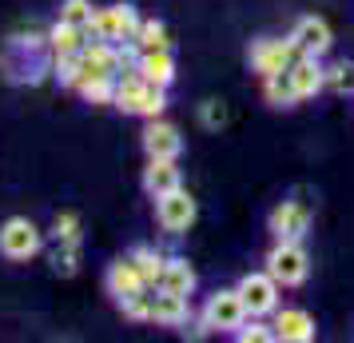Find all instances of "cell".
<instances>
[{
  "label": "cell",
  "mask_w": 354,
  "mask_h": 343,
  "mask_svg": "<svg viewBox=\"0 0 354 343\" xmlns=\"http://www.w3.org/2000/svg\"><path fill=\"white\" fill-rule=\"evenodd\" d=\"M120 112H131V116H147V120H156V116L167 108V96H163L160 84H147L136 68H131L124 80H115V100H112Z\"/></svg>",
  "instance_id": "6da1fadb"
},
{
  "label": "cell",
  "mask_w": 354,
  "mask_h": 343,
  "mask_svg": "<svg viewBox=\"0 0 354 343\" xmlns=\"http://www.w3.org/2000/svg\"><path fill=\"white\" fill-rule=\"evenodd\" d=\"M40 247H44V236H40V228H36L32 220L12 216V220L0 224V256H4V260L24 263V260H32Z\"/></svg>",
  "instance_id": "7a4b0ae2"
},
{
  "label": "cell",
  "mask_w": 354,
  "mask_h": 343,
  "mask_svg": "<svg viewBox=\"0 0 354 343\" xmlns=\"http://www.w3.org/2000/svg\"><path fill=\"white\" fill-rule=\"evenodd\" d=\"M136 33H140V17H136L131 4L96 8V12H92V24H88V36H96V40H112V44L136 40Z\"/></svg>",
  "instance_id": "3957f363"
},
{
  "label": "cell",
  "mask_w": 354,
  "mask_h": 343,
  "mask_svg": "<svg viewBox=\"0 0 354 343\" xmlns=\"http://www.w3.org/2000/svg\"><path fill=\"white\" fill-rule=\"evenodd\" d=\"M267 272L279 279V288L303 283L306 272H310V260H306L303 244H299V240H274L271 256H267Z\"/></svg>",
  "instance_id": "277c9868"
},
{
  "label": "cell",
  "mask_w": 354,
  "mask_h": 343,
  "mask_svg": "<svg viewBox=\"0 0 354 343\" xmlns=\"http://www.w3.org/2000/svg\"><path fill=\"white\" fill-rule=\"evenodd\" d=\"M243 319H247V304H243L239 288H231V292H215L207 299V308H203V324L207 331H239Z\"/></svg>",
  "instance_id": "5b68a950"
},
{
  "label": "cell",
  "mask_w": 354,
  "mask_h": 343,
  "mask_svg": "<svg viewBox=\"0 0 354 343\" xmlns=\"http://www.w3.org/2000/svg\"><path fill=\"white\" fill-rule=\"evenodd\" d=\"M239 295L247 304V315H267V311L279 308V279L271 272H251V276L239 279Z\"/></svg>",
  "instance_id": "8992f818"
},
{
  "label": "cell",
  "mask_w": 354,
  "mask_h": 343,
  "mask_svg": "<svg viewBox=\"0 0 354 343\" xmlns=\"http://www.w3.org/2000/svg\"><path fill=\"white\" fill-rule=\"evenodd\" d=\"M299 56H303V49H299L290 36H287V40H255V44H251V68L263 72V76L290 68Z\"/></svg>",
  "instance_id": "52a82bcc"
},
{
  "label": "cell",
  "mask_w": 354,
  "mask_h": 343,
  "mask_svg": "<svg viewBox=\"0 0 354 343\" xmlns=\"http://www.w3.org/2000/svg\"><path fill=\"white\" fill-rule=\"evenodd\" d=\"M156 220H160L163 231H171V236H183V231L195 224V200L176 188V192H167V196L156 200Z\"/></svg>",
  "instance_id": "ba28073f"
},
{
  "label": "cell",
  "mask_w": 354,
  "mask_h": 343,
  "mask_svg": "<svg viewBox=\"0 0 354 343\" xmlns=\"http://www.w3.org/2000/svg\"><path fill=\"white\" fill-rule=\"evenodd\" d=\"M306 228H310V212L299 200H283L271 212V236L274 240H303Z\"/></svg>",
  "instance_id": "9c48e42d"
},
{
  "label": "cell",
  "mask_w": 354,
  "mask_h": 343,
  "mask_svg": "<svg viewBox=\"0 0 354 343\" xmlns=\"http://www.w3.org/2000/svg\"><path fill=\"white\" fill-rule=\"evenodd\" d=\"M144 152H147V160H176L179 152H183L179 128L163 124L160 116H156V120L144 128Z\"/></svg>",
  "instance_id": "30bf717a"
},
{
  "label": "cell",
  "mask_w": 354,
  "mask_h": 343,
  "mask_svg": "<svg viewBox=\"0 0 354 343\" xmlns=\"http://www.w3.org/2000/svg\"><path fill=\"white\" fill-rule=\"evenodd\" d=\"M274 340L287 343H310L315 340V319L303 308H283L274 315Z\"/></svg>",
  "instance_id": "8fae6325"
},
{
  "label": "cell",
  "mask_w": 354,
  "mask_h": 343,
  "mask_svg": "<svg viewBox=\"0 0 354 343\" xmlns=\"http://www.w3.org/2000/svg\"><path fill=\"white\" fill-rule=\"evenodd\" d=\"M136 72L144 76L147 84H167L176 80V60H171V49H151V52H140V60H136Z\"/></svg>",
  "instance_id": "7c38bea8"
},
{
  "label": "cell",
  "mask_w": 354,
  "mask_h": 343,
  "mask_svg": "<svg viewBox=\"0 0 354 343\" xmlns=\"http://www.w3.org/2000/svg\"><path fill=\"white\" fill-rule=\"evenodd\" d=\"M290 40L303 49V56H322V52L330 49V28H326V20H319V17H303L295 24Z\"/></svg>",
  "instance_id": "4fadbf2b"
},
{
  "label": "cell",
  "mask_w": 354,
  "mask_h": 343,
  "mask_svg": "<svg viewBox=\"0 0 354 343\" xmlns=\"http://www.w3.org/2000/svg\"><path fill=\"white\" fill-rule=\"evenodd\" d=\"M151 319L163 324V327L187 324V295L167 292V288H156V295H151Z\"/></svg>",
  "instance_id": "5bb4252c"
},
{
  "label": "cell",
  "mask_w": 354,
  "mask_h": 343,
  "mask_svg": "<svg viewBox=\"0 0 354 343\" xmlns=\"http://www.w3.org/2000/svg\"><path fill=\"white\" fill-rule=\"evenodd\" d=\"M290 80H295L299 100H306V96H315V92H322V84H326V68L319 64V56H299V60L290 64Z\"/></svg>",
  "instance_id": "9a60e30c"
},
{
  "label": "cell",
  "mask_w": 354,
  "mask_h": 343,
  "mask_svg": "<svg viewBox=\"0 0 354 343\" xmlns=\"http://www.w3.org/2000/svg\"><path fill=\"white\" fill-rule=\"evenodd\" d=\"M108 292H112L115 304H120V299H128V295H136V292H147V283H144L140 267L131 260H115L112 267H108Z\"/></svg>",
  "instance_id": "2e32d148"
},
{
  "label": "cell",
  "mask_w": 354,
  "mask_h": 343,
  "mask_svg": "<svg viewBox=\"0 0 354 343\" xmlns=\"http://www.w3.org/2000/svg\"><path fill=\"white\" fill-rule=\"evenodd\" d=\"M179 188V168L176 160H147V172H144V192L151 200L167 196Z\"/></svg>",
  "instance_id": "e0dca14e"
},
{
  "label": "cell",
  "mask_w": 354,
  "mask_h": 343,
  "mask_svg": "<svg viewBox=\"0 0 354 343\" xmlns=\"http://www.w3.org/2000/svg\"><path fill=\"white\" fill-rule=\"evenodd\" d=\"M88 28H76V24H68V20H56L48 33V49L56 52V56H72V52H80L88 40Z\"/></svg>",
  "instance_id": "ac0fdd59"
},
{
  "label": "cell",
  "mask_w": 354,
  "mask_h": 343,
  "mask_svg": "<svg viewBox=\"0 0 354 343\" xmlns=\"http://www.w3.org/2000/svg\"><path fill=\"white\" fill-rule=\"evenodd\" d=\"M160 288H167V292H179V295H192V292H195V272H192V263L179 260V256L163 260Z\"/></svg>",
  "instance_id": "d6986e66"
},
{
  "label": "cell",
  "mask_w": 354,
  "mask_h": 343,
  "mask_svg": "<svg viewBox=\"0 0 354 343\" xmlns=\"http://www.w3.org/2000/svg\"><path fill=\"white\" fill-rule=\"evenodd\" d=\"M263 92H267V100H271L274 108H290L295 100H299V92H295V80H290V68H283V72H271V76H263Z\"/></svg>",
  "instance_id": "ffe728a7"
},
{
  "label": "cell",
  "mask_w": 354,
  "mask_h": 343,
  "mask_svg": "<svg viewBox=\"0 0 354 343\" xmlns=\"http://www.w3.org/2000/svg\"><path fill=\"white\" fill-rule=\"evenodd\" d=\"M128 260L136 263V267H140V276H144V283H147V288H160L163 260H167V256H160L156 247H136V252H131Z\"/></svg>",
  "instance_id": "44dd1931"
},
{
  "label": "cell",
  "mask_w": 354,
  "mask_h": 343,
  "mask_svg": "<svg viewBox=\"0 0 354 343\" xmlns=\"http://www.w3.org/2000/svg\"><path fill=\"white\" fill-rule=\"evenodd\" d=\"M76 92H80L88 104H112L115 100V76H84L76 84Z\"/></svg>",
  "instance_id": "7402d4cb"
},
{
  "label": "cell",
  "mask_w": 354,
  "mask_h": 343,
  "mask_svg": "<svg viewBox=\"0 0 354 343\" xmlns=\"http://www.w3.org/2000/svg\"><path fill=\"white\" fill-rule=\"evenodd\" d=\"M167 28L160 20H140V33H136V49L140 52H151V49H167Z\"/></svg>",
  "instance_id": "603a6c76"
},
{
  "label": "cell",
  "mask_w": 354,
  "mask_h": 343,
  "mask_svg": "<svg viewBox=\"0 0 354 343\" xmlns=\"http://www.w3.org/2000/svg\"><path fill=\"white\" fill-rule=\"evenodd\" d=\"M52 236H56V244H76L80 247V216L76 212H60L56 216V224H52Z\"/></svg>",
  "instance_id": "cb8c5ba5"
},
{
  "label": "cell",
  "mask_w": 354,
  "mask_h": 343,
  "mask_svg": "<svg viewBox=\"0 0 354 343\" xmlns=\"http://www.w3.org/2000/svg\"><path fill=\"white\" fill-rule=\"evenodd\" d=\"M92 12H96V8H92L88 0H64V4H60V20L76 24V28H88V24H92Z\"/></svg>",
  "instance_id": "d4e9b609"
},
{
  "label": "cell",
  "mask_w": 354,
  "mask_h": 343,
  "mask_svg": "<svg viewBox=\"0 0 354 343\" xmlns=\"http://www.w3.org/2000/svg\"><path fill=\"white\" fill-rule=\"evenodd\" d=\"M120 308H124L128 319H151V295L136 292V295H128V299H120Z\"/></svg>",
  "instance_id": "484cf974"
},
{
  "label": "cell",
  "mask_w": 354,
  "mask_h": 343,
  "mask_svg": "<svg viewBox=\"0 0 354 343\" xmlns=\"http://www.w3.org/2000/svg\"><path fill=\"white\" fill-rule=\"evenodd\" d=\"M76 263H80V247H76V244H60V252L52 256V267H56V272H64V276L76 272Z\"/></svg>",
  "instance_id": "4316f807"
},
{
  "label": "cell",
  "mask_w": 354,
  "mask_h": 343,
  "mask_svg": "<svg viewBox=\"0 0 354 343\" xmlns=\"http://www.w3.org/2000/svg\"><path fill=\"white\" fill-rule=\"evenodd\" d=\"M326 84L335 92H354V64H335L326 72Z\"/></svg>",
  "instance_id": "83f0119b"
},
{
  "label": "cell",
  "mask_w": 354,
  "mask_h": 343,
  "mask_svg": "<svg viewBox=\"0 0 354 343\" xmlns=\"http://www.w3.org/2000/svg\"><path fill=\"white\" fill-rule=\"evenodd\" d=\"M235 340H239V343H263V340H274V331H267L263 324H251V315H247L243 327L235 331Z\"/></svg>",
  "instance_id": "f1b7e54d"
},
{
  "label": "cell",
  "mask_w": 354,
  "mask_h": 343,
  "mask_svg": "<svg viewBox=\"0 0 354 343\" xmlns=\"http://www.w3.org/2000/svg\"><path fill=\"white\" fill-rule=\"evenodd\" d=\"M199 120H203L207 128H219V124L227 120L223 104H219V100H203V108H199Z\"/></svg>",
  "instance_id": "f546056e"
}]
</instances>
